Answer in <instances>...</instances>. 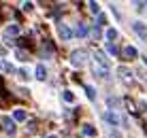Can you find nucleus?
I'll use <instances>...</instances> for the list:
<instances>
[{
  "instance_id": "1",
  "label": "nucleus",
  "mask_w": 147,
  "mask_h": 138,
  "mask_svg": "<svg viewBox=\"0 0 147 138\" xmlns=\"http://www.w3.org/2000/svg\"><path fill=\"white\" fill-rule=\"evenodd\" d=\"M85 62H88V53H85L83 49H79V51H73V55H70V64L73 66H83Z\"/></svg>"
},
{
  "instance_id": "2",
  "label": "nucleus",
  "mask_w": 147,
  "mask_h": 138,
  "mask_svg": "<svg viewBox=\"0 0 147 138\" xmlns=\"http://www.w3.org/2000/svg\"><path fill=\"white\" fill-rule=\"evenodd\" d=\"M132 28H134V32L139 34V36L143 38L145 43H147V25H145L143 21H134V23H132Z\"/></svg>"
},
{
  "instance_id": "3",
  "label": "nucleus",
  "mask_w": 147,
  "mask_h": 138,
  "mask_svg": "<svg viewBox=\"0 0 147 138\" xmlns=\"http://www.w3.org/2000/svg\"><path fill=\"white\" fill-rule=\"evenodd\" d=\"M58 34L62 36V40H70V36H73V32L66 28V23H58Z\"/></svg>"
},
{
  "instance_id": "4",
  "label": "nucleus",
  "mask_w": 147,
  "mask_h": 138,
  "mask_svg": "<svg viewBox=\"0 0 147 138\" xmlns=\"http://www.w3.org/2000/svg\"><path fill=\"white\" fill-rule=\"evenodd\" d=\"M121 53H124V60H136V55H139V51H136L134 47H124V51H121Z\"/></svg>"
},
{
  "instance_id": "5",
  "label": "nucleus",
  "mask_w": 147,
  "mask_h": 138,
  "mask_svg": "<svg viewBox=\"0 0 147 138\" xmlns=\"http://www.w3.org/2000/svg\"><path fill=\"white\" fill-rule=\"evenodd\" d=\"M2 123H4V130H7L9 134H15V130H17V125H15V121H13V119H9V117H4V119H2Z\"/></svg>"
},
{
  "instance_id": "6",
  "label": "nucleus",
  "mask_w": 147,
  "mask_h": 138,
  "mask_svg": "<svg viewBox=\"0 0 147 138\" xmlns=\"http://www.w3.org/2000/svg\"><path fill=\"white\" fill-rule=\"evenodd\" d=\"M19 34V25H7V30H4V38H11V36H17Z\"/></svg>"
},
{
  "instance_id": "7",
  "label": "nucleus",
  "mask_w": 147,
  "mask_h": 138,
  "mask_svg": "<svg viewBox=\"0 0 147 138\" xmlns=\"http://www.w3.org/2000/svg\"><path fill=\"white\" fill-rule=\"evenodd\" d=\"M36 79H38V81H45V79H47V70H45L43 64L36 66Z\"/></svg>"
},
{
  "instance_id": "8",
  "label": "nucleus",
  "mask_w": 147,
  "mask_h": 138,
  "mask_svg": "<svg viewBox=\"0 0 147 138\" xmlns=\"http://www.w3.org/2000/svg\"><path fill=\"white\" fill-rule=\"evenodd\" d=\"M13 119H15V121H24V119H26V111H24V109H15Z\"/></svg>"
},
{
  "instance_id": "9",
  "label": "nucleus",
  "mask_w": 147,
  "mask_h": 138,
  "mask_svg": "<svg viewBox=\"0 0 147 138\" xmlns=\"http://www.w3.org/2000/svg\"><path fill=\"white\" fill-rule=\"evenodd\" d=\"M75 34H77V36H85V34H88V28H85V23H77V28H75Z\"/></svg>"
},
{
  "instance_id": "10",
  "label": "nucleus",
  "mask_w": 147,
  "mask_h": 138,
  "mask_svg": "<svg viewBox=\"0 0 147 138\" xmlns=\"http://www.w3.org/2000/svg\"><path fill=\"white\" fill-rule=\"evenodd\" d=\"M117 72H119V76H121V79L126 81V83H130V81H132V76H130V72H128V70H126V68H119Z\"/></svg>"
},
{
  "instance_id": "11",
  "label": "nucleus",
  "mask_w": 147,
  "mask_h": 138,
  "mask_svg": "<svg viewBox=\"0 0 147 138\" xmlns=\"http://www.w3.org/2000/svg\"><path fill=\"white\" fill-rule=\"evenodd\" d=\"M94 74H98V76H102V79H107L109 70H105V68H100V66H96V64H94Z\"/></svg>"
},
{
  "instance_id": "12",
  "label": "nucleus",
  "mask_w": 147,
  "mask_h": 138,
  "mask_svg": "<svg viewBox=\"0 0 147 138\" xmlns=\"http://www.w3.org/2000/svg\"><path fill=\"white\" fill-rule=\"evenodd\" d=\"M107 51H109V53H111V55H113V58H115V55H119V49H117V47H115V45H113V43H107Z\"/></svg>"
},
{
  "instance_id": "13",
  "label": "nucleus",
  "mask_w": 147,
  "mask_h": 138,
  "mask_svg": "<svg viewBox=\"0 0 147 138\" xmlns=\"http://www.w3.org/2000/svg\"><path fill=\"white\" fill-rule=\"evenodd\" d=\"M107 38H109V40H115V38H117V30H115V28H109V30H107Z\"/></svg>"
},
{
  "instance_id": "14",
  "label": "nucleus",
  "mask_w": 147,
  "mask_h": 138,
  "mask_svg": "<svg viewBox=\"0 0 147 138\" xmlns=\"http://www.w3.org/2000/svg\"><path fill=\"white\" fill-rule=\"evenodd\" d=\"M0 68H2V70H7V72H13V66L9 64V62H4V60L0 62Z\"/></svg>"
},
{
  "instance_id": "15",
  "label": "nucleus",
  "mask_w": 147,
  "mask_h": 138,
  "mask_svg": "<svg viewBox=\"0 0 147 138\" xmlns=\"http://www.w3.org/2000/svg\"><path fill=\"white\" fill-rule=\"evenodd\" d=\"M83 134H85V136H94V134H96V130H94L92 125H85V127H83Z\"/></svg>"
},
{
  "instance_id": "16",
  "label": "nucleus",
  "mask_w": 147,
  "mask_h": 138,
  "mask_svg": "<svg viewBox=\"0 0 147 138\" xmlns=\"http://www.w3.org/2000/svg\"><path fill=\"white\" fill-rule=\"evenodd\" d=\"M107 121H109V123H113V125H117V123H119V119H117V117H115L113 113H109V115H107Z\"/></svg>"
},
{
  "instance_id": "17",
  "label": "nucleus",
  "mask_w": 147,
  "mask_h": 138,
  "mask_svg": "<svg viewBox=\"0 0 147 138\" xmlns=\"http://www.w3.org/2000/svg\"><path fill=\"white\" fill-rule=\"evenodd\" d=\"M17 60L26 62V60H28V53H26V51H22V49H19V51H17Z\"/></svg>"
},
{
  "instance_id": "18",
  "label": "nucleus",
  "mask_w": 147,
  "mask_h": 138,
  "mask_svg": "<svg viewBox=\"0 0 147 138\" xmlns=\"http://www.w3.org/2000/svg\"><path fill=\"white\" fill-rule=\"evenodd\" d=\"M90 11H92V13L96 15V13H100V7H98L96 2H90Z\"/></svg>"
},
{
  "instance_id": "19",
  "label": "nucleus",
  "mask_w": 147,
  "mask_h": 138,
  "mask_svg": "<svg viewBox=\"0 0 147 138\" xmlns=\"http://www.w3.org/2000/svg\"><path fill=\"white\" fill-rule=\"evenodd\" d=\"M85 91H88V98H90V100H94V98H96V91H94V87H85Z\"/></svg>"
},
{
  "instance_id": "20",
  "label": "nucleus",
  "mask_w": 147,
  "mask_h": 138,
  "mask_svg": "<svg viewBox=\"0 0 147 138\" xmlns=\"http://www.w3.org/2000/svg\"><path fill=\"white\" fill-rule=\"evenodd\" d=\"M62 96H64V100H66V102H73V100H75V96L70 94V91H64Z\"/></svg>"
},
{
  "instance_id": "21",
  "label": "nucleus",
  "mask_w": 147,
  "mask_h": 138,
  "mask_svg": "<svg viewBox=\"0 0 147 138\" xmlns=\"http://www.w3.org/2000/svg\"><path fill=\"white\" fill-rule=\"evenodd\" d=\"M32 7H34L32 2H24V4H22V9H24V11H32Z\"/></svg>"
},
{
  "instance_id": "22",
  "label": "nucleus",
  "mask_w": 147,
  "mask_h": 138,
  "mask_svg": "<svg viewBox=\"0 0 147 138\" xmlns=\"http://www.w3.org/2000/svg\"><path fill=\"white\" fill-rule=\"evenodd\" d=\"M117 104H119L117 98H109V106H117Z\"/></svg>"
},
{
  "instance_id": "23",
  "label": "nucleus",
  "mask_w": 147,
  "mask_h": 138,
  "mask_svg": "<svg viewBox=\"0 0 147 138\" xmlns=\"http://www.w3.org/2000/svg\"><path fill=\"white\" fill-rule=\"evenodd\" d=\"M105 21H107V17H105V15H98V25H105Z\"/></svg>"
},
{
  "instance_id": "24",
  "label": "nucleus",
  "mask_w": 147,
  "mask_h": 138,
  "mask_svg": "<svg viewBox=\"0 0 147 138\" xmlns=\"http://www.w3.org/2000/svg\"><path fill=\"white\" fill-rule=\"evenodd\" d=\"M92 36H94V38L100 36V28H94V30H92Z\"/></svg>"
},
{
  "instance_id": "25",
  "label": "nucleus",
  "mask_w": 147,
  "mask_h": 138,
  "mask_svg": "<svg viewBox=\"0 0 147 138\" xmlns=\"http://www.w3.org/2000/svg\"><path fill=\"white\" fill-rule=\"evenodd\" d=\"M19 45H22V47H26V45H30V40H28V38H19Z\"/></svg>"
},
{
  "instance_id": "26",
  "label": "nucleus",
  "mask_w": 147,
  "mask_h": 138,
  "mask_svg": "<svg viewBox=\"0 0 147 138\" xmlns=\"http://www.w3.org/2000/svg\"><path fill=\"white\" fill-rule=\"evenodd\" d=\"M109 138H119V136H117V134H111V136H109Z\"/></svg>"
},
{
  "instance_id": "27",
  "label": "nucleus",
  "mask_w": 147,
  "mask_h": 138,
  "mask_svg": "<svg viewBox=\"0 0 147 138\" xmlns=\"http://www.w3.org/2000/svg\"><path fill=\"white\" fill-rule=\"evenodd\" d=\"M47 138H58V136H47Z\"/></svg>"
}]
</instances>
